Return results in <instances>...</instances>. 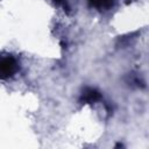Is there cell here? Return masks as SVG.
Returning a JSON list of instances; mask_svg holds the SVG:
<instances>
[{
    "label": "cell",
    "instance_id": "cell-4",
    "mask_svg": "<svg viewBox=\"0 0 149 149\" xmlns=\"http://www.w3.org/2000/svg\"><path fill=\"white\" fill-rule=\"evenodd\" d=\"M56 3H63V0H54Z\"/></svg>",
    "mask_w": 149,
    "mask_h": 149
},
{
    "label": "cell",
    "instance_id": "cell-3",
    "mask_svg": "<svg viewBox=\"0 0 149 149\" xmlns=\"http://www.w3.org/2000/svg\"><path fill=\"white\" fill-rule=\"evenodd\" d=\"M90 5L99 10H102V9H108L113 6V2L114 0H88Z\"/></svg>",
    "mask_w": 149,
    "mask_h": 149
},
{
    "label": "cell",
    "instance_id": "cell-1",
    "mask_svg": "<svg viewBox=\"0 0 149 149\" xmlns=\"http://www.w3.org/2000/svg\"><path fill=\"white\" fill-rule=\"evenodd\" d=\"M17 69H19L17 62L13 56L6 55L0 57V79L5 80L10 78L16 73Z\"/></svg>",
    "mask_w": 149,
    "mask_h": 149
},
{
    "label": "cell",
    "instance_id": "cell-2",
    "mask_svg": "<svg viewBox=\"0 0 149 149\" xmlns=\"http://www.w3.org/2000/svg\"><path fill=\"white\" fill-rule=\"evenodd\" d=\"M100 99H101V94L99 91H97L95 88H92V87H86L83 91L79 101L81 104H93Z\"/></svg>",
    "mask_w": 149,
    "mask_h": 149
}]
</instances>
